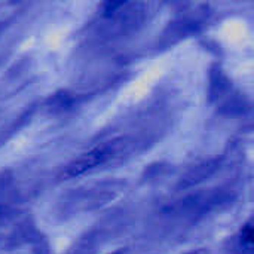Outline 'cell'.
Returning <instances> with one entry per match:
<instances>
[{"instance_id": "cell-1", "label": "cell", "mask_w": 254, "mask_h": 254, "mask_svg": "<svg viewBox=\"0 0 254 254\" xmlns=\"http://www.w3.org/2000/svg\"><path fill=\"white\" fill-rule=\"evenodd\" d=\"M122 141L121 140H113L100 146H95L92 149H89L88 152L82 153L79 158H76L74 161H71L63 171V177L64 180L68 179H74L79 177L94 168H97L98 165L106 164L109 159H112L115 156V153H118L119 147H121Z\"/></svg>"}, {"instance_id": "cell-2", "label": "cell", "mask_w": 254, "mask_h": 254, "mask_svg": "<svg viewBox=\"0 0 254 254\" xmlns=\"http://www.w3.org/2000/svg\"><path fill=\"white\" fill-rule=\"evenodd\" d=\"M253 237V228L250 225H246L244 229H243V232H241V241H243V244L247 246V247H252Z\"/></svg>"}, {"instance_id": "cell-3", "label": "cell", "mask_w": 254, "mask_h": 254, "mask_svg": "<svg viewBox=\"0 0 254 254\" xmlns=\"http://www.w3.org/2000/svg\"><path fill=\"white\" fill-rule=\"evenodd\" d=\"M113 254H119V253H113Z\"/></svg>"}]
</instances>
